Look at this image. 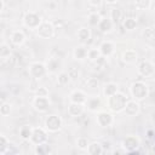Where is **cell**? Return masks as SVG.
Instances as JSON below:
<instances>
[{
	"label": "cell",
	"instance_id": "cell-1",
	"mask_svg": "<svg viewBox=\"0 0 155 155\" xmlns=\"http://www.w3.org/2000/svg\"><path fill=\"white\" fill-rule=\"evenodd\" d=\"M127 101L128 99H127V97L124 93L116 92L115 94H113V96H110V97L107 98V105H108V108L111 111H114V113H121V111H124Z\"/></svg>",
	"mask_w": 155,
	"mask_h": 155
},
{
	"label": "cell",
	"instance_id": "cell-2",
	"mask_svg": "<svg viewBox=\"0 0 155 155\" xmlns=\"http://www.w3.org/2000/svg\"><path fill=\"white\" fill-rule=\"evenodd\" d=\"M130 93H131L133 99L142 101L145 97H148L149 90H148V86L145 85V82H143V81H134L130 86Z\"/></svg>",
	"mask_w": 155,
	"mask_h": 155
},
{
	"label": "cell",
	"instance_id": "cell-3",
	"mask_svg": "<svg viewBox=\"0 0 155 155\" xmlns=\"http://www.w3.org/2000/svg\"><path fill=\"white\" fill-rule=\"evenodd\" d=\"M139 147H140V139L134 134H130L125 137L121 142V148L128 154H132L133 151L138 150Z\"/></svg>",
	"mask_w": 155,
	"mask_h": 155
},
{
	"label": "cell",
	"instance_id": "cell-4",
	"mask_svg": "<svg viewBox=\"0 0 155 155\" xmlns=\"http://www.w3.org/2000/svg\"><path fill=\"white\" fill-rule=\"evenodd\" d=\"M42 23V19L39 13L34 11H28L23 16V24L29 29H38V27Z\"/></svg>",
	"mask_w": 155,
	"mask_h": 155
},
{
	"label": "cell",
	"instance_id": "cell-5",
	"mask_svg": "<svg viewBox=\"0 0 155 155\" xmlns=\"http://www.w3.org/2000/svg\"><path fill=\"white\" fill-rule=\"evenodd\" d=\"M29 75L34 79V80H40L42 79L48 71H47V68H46V64L41 63V62H33L29 64Z\"/></svg>",
	"mask_w": 155,
	"mask_h": 155
},
{
	"label": "cell",
	"instance_id": "cell-6",
	"mask_svg": "<svg viewBox=\"0 0 155 155\" xmlns=\"http://www.w3.org/2000/svg\"><path fill=\"white\" fill-rule=\"evenodd\" d=\"M54 30H56V28L52 22L42 21V23L36 29V34L41 39H52L54 36Z\"/></svg>",
	"mask_w": 155,
	"mask_h": 155
},
{
	"label": "cell",
	"instance_id": "cell-7",
	"mask_svg": "<svg viewBox=\"0 0 155 155\" xmlns=\"http://www.w3.org/2000/svg\"><path fill=\"white\" fill-rule=\"evenodd\" d=\"M47 130L42 128V127H33V133L31 137L29 139V142L33 145H39V144H44L47 143Z\"/></svg>",
	"mask_w": 155,
	"mask_h": 155
},
{
	"label": "cell",
	"instance_id": "cell-8",
	"mask_svg": "<svg viewBox=\"0 0 155 155\" xmlns=\"http://www.w3.org/2000/svg\"><path fill=\"white\" fill-rule=\"evenodd\" d=\"M62 125H63V121L62 119L58 116V115H48L46 119H45V128L48 131V132H57L62 128Z\"/></svg>",
	"mask_w": 155,
	"mask_h": 155
},
{
	"label": "cell",
	"instance_id": "cell-9",
	"mask_svg": "<svg viewBox=\"0 0 155 155\" xmlns=\"http://www.w3.org/2000/svg\"><path fill=\"white\" fill-rule=\"evenodd\" d=\"M138 73H139V75H142L144 78L154 76V74H155L154 63L150 62V61H142L138 65Z\"/></svg>",
	"mask_w": 155,
	"mask_h": 155
},
{
	"label": "cell",
	"instance_id": "cell-10",
	"mask_svg": "<svg viewBox=\"0 0 155 155\" xmlns=\"http://www.w3.org/2000/svg\"><path fill=\"white\" fill-rule=\"evenodd\" d=\"M50 105H51V102H50L48 97L35 96L34 99H33V107L39 113H45L46 110H48Z\"/></svg>",
	"mask_w": 155,
	"mask_h": 155
},
{
	"label": "cell",
	"instance_id": "cell-11",
	"mask_svg": "<svg viewBox=\"0 0 155 155\" xmlns=\"http://www.w3.org/2000/svg\"><path fill=\"white\" fill-rule=\"evenodd\" d=\"M114 121L113 114L109 111H98L96 116V122L101 127H109Z\"/></svg>",
	"mask_w": 155,
	"mask_h": 155
},
{
	"label": "cell",
	"instance_id": "cell-12",
	"mask_svg": "<svg viewBox=\"0 0 155 155\" xmlns=\"http://www.w3.org/2000/svg\"><path fill=\"white\" fill-rule=\"evenodd\" d=\"M139 110H140V105H139L138 101L131 99V101H127L126 107L124 109V113L127 116H136L139 113Z\"/></svg>",
	"mask_w": 155,
	"mask_h": 155
},
{
	"label": "cell",
	"instance_id": "cell-13",
	"mask_svg": "<svg viewBox=\"0 0 155 155\" xmlns=\"http://www.w3.org/2000/svg\"><path fill=\"white\" fill-rule=\"evenodd\" d=\"M145 45L153 50H155V30L153 28H145L142 33Z\"/></svg>",
	"mask_w": 155,
	"mask_h": 155
},
{
	"label": "cell",
	"instance_id": "cell-14",
	"mask_svg": "<svg viewBox=\"0 0 155 155\" xmlns=\"http://www.w3.org/2000/svg\"><path fill=\"white\" fill-rule=\"evenodd\" d=\"M98 48H99V51H101L103 57H110L115 51V45H114V42H111L109 40H104L99 45Z\"/></svg>",
	"mask_w": 155,
	"mask_h": 155
},
{
	"label": "cell",
	"instance_id": "cell-15",
	"mask_svg": "<svg viewBox=\"0 0 155 155\" xmlns=\"http://www.w3.org/2000/svg\"><path fill=\"white\" fill-rule=\"evenodd\" d=\"M121 59L126 64H134L138 61V53H137V51L131 50V48L130 50H126V51L122 52Z\"/></svg>",
	"mask_w": 155,
	"mask_h": 155
},
{
	"label": "cell",
	"instance_id": "cell-16",
	"mask_svg": "<svg viewBox=\"0 0 155 155\" xmlns=\"http://www.w3.org/2000/svg\"><path fill=\"white\" fill-rule=\"evenodd\" d=\"M69 99L71 103H79V104H85L86 101H87V96L84 91L81 90H74L70 96H69Z\"/></svg>",
	"mask_w": 155,
	"mask_h": 155
},
{
	"label": "cell",
	"instance_id": "cell-17",
	"mask_svg": "<svg viewBox=\"0 0 155 155\" xmlns=\"http://www.w3.org/2000/svg\"><path fill=\"white\" fill-rule=\"evenodd\" d=\"M114 25L115 24L113 23L110 17H102V19H101V22L98 24V29H99L101 33L107 34V33H110L114 29Z\"/></svg>",
	"mask_w": 155,
	"mask_h": 155
},
{
	"label": "cell",
	"instance_id": "cell-18",
	"mask_svg": "<svg viewBox=\"0 0 155 155\" xmlns=\"http://www.w3.org/2000/svg\"><path fill=\"white\" fill-rule=\"evenodd\" d=\"M10 40L13 45L16 46H21L24 44L25 41V34L22 31V30H13L10 35Z\"/></svg>",
	"mask_w": 155,
	"mask_h": 155
},
{
	"label": "cell",
	"instance_id": "cell-19",
	"mask_svg": "<svg viewBox=\"0 0 155 155\" xmlns=\"http://www.w3.org/2000/svg\"><path fill=\"white\" fill-rule=\"evenodd\" d=\"M85 110V104H79V103H71L68 105V114L70 116H80Z\"/></svg>",
	"mask_w": 155,
	"mask_h": 155
},
{
	"label": "cell",
	"instance_id": "cell-20",
	"mask_svg": "<svg viewBox=\"0 0 155 155\" xmlns=\"http://www.w3.org/2000/svg\"><path fill=\"white\" fill-rule=\"evenodd\" d=\"M85 104H86V107H87V109L90 111L96 113V111L99 110V108L102 105V102H101V99L98 97H91V98H87Z\"/></svg>",
	"mask_w": 155,
	"mask_h": 155
},
{
	"label": "cell",
	"instance_id": "cell-21",
	"mask_svg": "<svg viewBox=\"0 0 155 155\" xmlns=\"http://www.w3.org/2000/svg\"><path fill=\"white\" fill-rule=\"evenodd\" d=\"M116 92H119V86L115 82H108L103 87V93H104V96L107 98L110 97V96H113V94H115Z\"/></svg>",
	"mask_w": 155,
	"mask_h": 155
},
{
	"label": "cell",
	"instance_id": "cell-22",
	"mask_svg": "<svg viewBox=\"0 0 155 155\" xmlns=\"http://www.w3.org/2000/svg\"><path fill=\"white\" fill-rule=\"evenodd\" d=\"M86 151L90 155H101V154H103L104 149H103V145L101 143L93 142V143H90V145H88V148H87Z\"/></svg>",
	"mask_w": 155,
	"mask_h": 155
},
{
	"label": "cell",
	"instance_id": "cell-23",
	"mask_svg": "<svg viewBox=\"0 0 155 155\" xmlns=\"http://www.w3.org/2000/svg\"><path fill=\"white\" fill-rule=\"evenodd\" d=\"M61 67V62L57 59V58H48V61L46 62V68H47V71L53 74V73H57L58 71V68Z\"/></svg>",
	"mask_w": 155,
	"mask_h": 155
},
{
	"label": "cell",
	"instance_id": "cell-24",
	"mask_svg": "<svg viewBox=\"0 0 155 155\" xmlns=\"http://www.w3.org/2000/svg\"><path fill=\"white\" fill-rule=\"evenodd\" d=\"M76 36L78 39L81 41V42H87L90 39H91V30L86 27H81L78 33H76Z\"/></svg>",
	"mask_w": 155,
	"mask_h": 155
},
{
	"label": "cell",
	"instance_id": "cell-25",
	"mask_svg": "<svg viewBox=\"0 0 155 155\" xmlns=\"http://www.w3.org/2000/svg\"><path fill=\"white\" fill-rule=\"evenodd\" d=\"M87 51H88V50H87L85 46H78V47L74 48V51H73V56H74L75 59H78V61H82V59L87 58Z\"/></svg>",
	"mask_w": 155,
	"mask_h": 155
},
{
	"label": "cell",
	"instance_id": "cell-26",
	"mask_svg": "<svg viewBox=\"0 0 155 155\" xmlns=\"http://www.w3.org/2000/svg\"><path fill=\"white\" fill-rule=\"evenodd\" d=\"M31 133H33V127L29 125H23L19 128V137L23 140H29L31 137Z\"/></svg>",
	"mask_w": 155,
	"mask_h": 155
},
{
	"label": "cell",
	"instance_id": "cell-27",
	"mask_svg": "<svg viewBox=\"0 0 155 155\" xmlns=\"http://www.w3.org/2000/svg\"><path fill=\"white\" fill-rule=\"evenodd\" d=\"M110 19L113 21V23L116 25V24H119L120 23V21H121V18H122V11L120 10V8H117V7H113L111 10H110Z\"/></svg>",
	"mask_w": 155,
	"mask_h": 155
},
{
	"label": "cell",
	"instance_id": "cell-28",
	"mask_svg": "<svg viewBox=\"0 0 155 155\" xmlns=\"http://www.w3.org/2000/svg\"><path fill=\"white\" fill-rule=\"evenodd\" d=\"M34 153H35L36 155H47V154H51V153H52V149H51V147H50L47 143H44V144L35 145Z\"/></svg>",
	"mask_w": 155,
	"mask_h": 155
},
{
	"label": "cell",
	"instance_id": "cell-29",
	"mask_svg": "<svg viewBox=\"0 0 155 155\" xmlns=\"http://www.w3.org/2000/svg\"><path fill=\"white\" fill-rule=\"evenodd\" d=\"M101 19H102V16L98 12H91L87 17V22L91 27H98Z\"/></svg>",
	"mask_w": 155,
	"mask_h": 155
},
{
	"label": "cell",
	"instance_id": "cell-30",
	"mask_svg": "<svg viewBox=\"0 0 155 155\" xmlns=\"http://www.w3.org/2000/svg\"><path fill=\"white\" fill-rule=\"evenodd\" d=\"M122 25H124V28H125L126 30L132 31V30H134L136 27H137V19L133 18V17H128V18H126V19L122 22Z\"/></svg>",
	"mask_w": 155,
	"mask_h": 155
},
{
	"label": "cell",
	"instance_id": "cell-31",
	"mask_svg": "<svg viewBox=\"0 0 155 155\" xmlns=\"http://www.w3.org/2000/svg\"><path fill=\"white\" fill-rule=\"evenodd\" d=\"M10 56H12V52H11L10 46H8L7 44L2 42V44L0 45V58H1V61H5V59L8 58Z\"/></svg>",
	"mask_w": 155,
	"mask_h": 155
},
{
	"label": "cell",
	"instance_id": "cell-32",
	"mask_svg": "<svg viewBox=\"0 0 155 155\" xmlns=\"http://www.w3.org/2000/svg\"><path fill=\"white\" fill-rule=\"evenodd\" d=\"M101 56H102V53H101L99 48H97V47L88 48V51H87V59H88L90 62H94V61H97Z\"/></svg>",
	"mask_w": 155,
	"mask_h": 155
},
{
	"label": "cell",
	"instance_id": "cell-33",
	"mask_svg": "<svg viewBox=\"0 0 155 155\" xmlns=\"http://www.w3.org/2000/svg\"><path fill=\"white\" fill-rule=\"evenodd\" d=\"M134 5L138 10L147 11L151 7V0H134Z\"/></svg>",
	"mask_w": 155,
	"mask_h": 155
},
{
	"label": "cell",
	"instance_id": "cell-34",
	"mask_svg": "<svg viewBox=\"0 0 155 155\" xmlns=\"http://www.w3.org/2000/svg\"><path fill=\"white\" fill-rule=\"evenodd\" d=\"M70 80H71V79L69 78V75H68L67 71H61V73L58 74V76H57V84L61 85V86L68 85V82H69Z\"/></svg>",
	"mask_w": 155,
	"mask_h": 155
},
{
	"label": "cell",
	"instance_id": "cell-35",
	"mask_svg": "<svg viewBox=\"0 0 155 155\" xmlns=\"http://www.w3.org/2000/svg\"><path fill=\"white\" fill-rule=\"evenodd\" d=\"M10 140L6 138V136H4V134H1L0 136V155H5V153H6V150H7V148L10 147Z\"/></svg>",
	"mask_w": 155,
	"mask_h": 155
},
{
	"label": "cell",
	"instance_id": "cell-36",
	"mask_svg": "<svg viewBox=\"0 0 155 155\" xmlns=\"http://www.w3.org/2000/svg\"><path fill=\"white\" fill-rule=\"evenodd\" d=\"M76 145H78V148L80 150H87V148L90 145V142H88V139L86 137H79L76 139Z\"/></svg>",
	"mask_w": 155,
	"mask_h": 155
},
{
	"label": "cell",
	"instance_id": "cell-37",
	"mask_svg": "<svg viewBox=\"0 0 155 155\" xmlns=\"http://www.w3.org/2000/svg\"><path fill=\"white\" fill-rule=\"evenodd\" d=\"M10 113H11V104L8 102L2 101L0 104V114L2 116H7V115H10Z\"/></svg>",
	"mask_w": 155,
	"mask_h": 155
},
{
	"label": "cell",
	"instance_id": "cell-38",
	"mask_svg": "<svg viewBox=\"0 0 155 155\" xmlns=\"http://www.w3.org/2000/svg\"><path fill=\"white\" fill-rule=\"evenodd\" d=\"M98 85H99V81L96 79V78H88L86 81H85V86L87 87V88H97L98 87Z\"/></svg>",
	"mask_w": 155,
	"mask_h": 155
},
{
	"label": "cell",
	"instance_id": "cell-39",
	"mask_svg": "<svg viewBox=\"0 0 155 155\" xmlns=\"http://www.w3.org/2000/svg\"><path fill=\"white\" fill-rule=\"evenodd\" d=\"M67 73H68V75H69V78H70L71 80H76V79H79V76H80V70H79L78 68H75V67L69 68Z\"/></svg>",
	"mask_w": 155,
	"mask_h": 155
},
{
	"label": "cell",
	"instance_id": "cell-40",
	"mask_svg": "<svg viewBox=\"0 0 155 155\" xmlns=\"http://www.w3.org/2000/svg\"><path fill=\"white\" fill-rule=\"evenodd\" d=\"M48 88L45 86H39L35 91V96H40V97H48Z\"/></svg>",
	"mask_w": 155,
	"mask_h": 155
},
{
	"label": "cell",
	"instance_id": "cell-41",
	"mask_svg": "<svg viewBox=\"0 0 155 155\" xmlns=\"http://www.w3.org/2000/svg\"><path fill=\"white\" fill-rule=\"evenodd\" d=\"M92 63H94V65H96L97 68H99V69H103V68H105V65H107V63H105V57H103V56H101L97 61H94V62H92Z\"/></svg>",
	"mask_w": 155,
	"mask_h": 155
},
{
	"label": "cell",
	"instance_id": "cell-42",
	"mask_svg": "<svg viewBox=\"0 0 155 155\" xmlns=\"http://www.w3.org/2000/svg\"><path fill=\"white\" fill-rule=\"evenodd\" d=\"M4 63H7V65L10 67V68H12V67H15V64H16V58H15V56L12 54V56H10L8 58H6L5 61H2Z\"/></svg>",
	"mask_w": 155,
	"mask_h": 155
},
{
	"label": "cell",
	"instance_id": "cell-43",
	"mask_svg": "<svg viewBox=\"0 0 155 155\" xmlns=\"http://www.w3.org/2000/svg\"><path fill=\"white\" fill-rule=\"evenodd\" d=\"M103 1L104 0H88L90 5L93 6V7H101L103 5Z\"/></svg>",
	"mask_w": 155,
	"mask_h": 155
},
{
	"label": "cell",
	"instance_id": "cell-44",
	"mask_svg": "<svg viewBox=\"0 0 155 155\" xmlns=\"http://www.w3.org/2000/svg\"><path fill=\"white\" fill-rule=\"evenodd\" d=\"M8 153H10V154H17L18 151H17V149H16V148H13V147H12V144H10V147L7 148V150H6L5 155H6V154H8Z\"/></svg>",
	"mask_w": 155,
	"mask_h": 155
},
{
	"label": "cell",
	"instance_id": "cell-45",
	"mask_svg": "<svg viewBox=\"0 0 155 155\" xmlns=\"http://www.w3.org/2000/svg\"><path fill=\"white\" fill-rule=\"evenodd\" d=\"M4 10H5V1L0 0V12H4Z\"/></svg>",
	"mask_w": 155,
	"mask_h": 155
},
{
	"label": "cell",
	"instance_id": "cell-46",
	"mask_svg": "<svg viewBox=\"0 0 155 155\" xmlns=\"http://www.w3.org/2000/svg\"><path fill=\"white\" fill-rule=\"evenodd\" d=\"M104 1H105L107 4H115L117 0H104Z\"/></svg>",
	"mask_w": 155,
	"mask_h": 155
},
{
	"label": "cell",
	"instance_id": "cell-47",
	"mask_svg": "<svg viewBox=\"0 0 155 155\" xmlns=\"http://www.w3.org/2000/svg\"><path fill=\"white\" fill-rule=\"evenodd\" d=\"M153 120H154V121H155V111H154V113H153Z\"/></svg>",
	"mask_w": 155,
	"mask_h": 155
},
{
	"label": "cell",
	"instance_id": "cell-48",
	"mask_svg": "<svg viewBox=\"0 0 155 155\" xmlns=\"http://www.w3.org/2000/svg\"><path fill=\"white\" fill-rule=\"evenodd\" d=\"M154 151H155V145H154Z\"/></svg>",
	"mask_w": 155,
	"mask_h": 155
},
{
	"label": "cell",
	"instance_id": "cell-49",
	"mask_svg": "<svg viewBox=\"0 0 155 155\" xmlns=\"http://www.w3.org/2000/svg\"><path fill=\"white\" fill-rule=\"evenodd\" d=\"M154 79H155V74H154Z\"/></svg>",
	"mask_w": 155,
	"mask_h": 155
}]
</instances>
